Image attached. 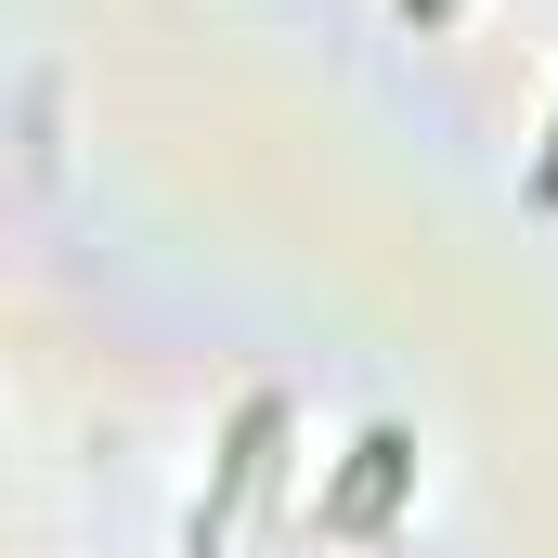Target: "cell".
Instances as JSON below:
<instances>
[{
	"mask_svg": "<svg viewBox=\"0 0 558 558\" xmlns=\"http://www.w3.org/2000/svg\"><path fill=\"white\" fill-rule=\"evenodd\" d=\"M403 481H416V428H390V416H377L364 441H351V468L325 481V507H312V520H325V533H377Z\"/></svg>",
	"mask_w": 558,
	"mask_h": 558,
	"instance_id": "cell-1",
	"label": "cell"
},
{
	"mask_svg": "<svg viewBox=\"0 0 558 558\" xmlns=\"http://www.w3.org/2000/svg\"><path fill=\"white\" fill-rule=\"evenodd\" d=\"M533 208H558V118H546V156H533Z\"/></svg>",
	"mask_w": 558,
	"mask_h": 558,
	"instance_id": "cell-2",
	"label": "cell"
},
{
	"mask_svg": "<svg viewBox=\"0 0 558 558\" xmlns=\"http://www.w3.org/2000/svg\"><path fill=\"white\" fill-rule=\"evenodd\" d=\"M403 13H416V26H441V13H454V0H403Z\"/></svg>",
	"mask_w": 558,
	"mask_h": 558,
	"instance_id": "cell-3",
	"label": "cell"
}]
</instances>
